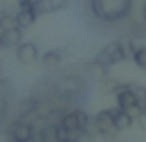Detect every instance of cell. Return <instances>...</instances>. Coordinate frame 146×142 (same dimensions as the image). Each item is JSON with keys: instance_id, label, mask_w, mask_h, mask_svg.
Returning a JSON list of instances; mask_svg holds the SVG:
<instances>
[{"instance_id": "24", "label": "cell", "mask_w": 146, "mask_h": 142, "mask_svg": "<svg viewBox=\"0 0 146 142\" xmlns=\"http://www.w3.org/2000/svg\"><path fill=\"white\" fill-rule=\"evenodd\" d=\"M7 142H11V140H7Z\"/></svg>"}, {"instance_id": "7", "label": "cell", "mask_w": 146, "mask_h": 142, "mask_svg": "<svg viewBox=\"0 0 146 142\" xmlns=\"http://www.w3.org/2000/svg\"><path fill=\"white\" fill-rule=\"evenodd\" d=\"M65 6V2H56V0H32L30 4V9L39 17V15H48L54 11L61 9Z\"/></svg>"}, {"instance_id": "22", "label": "cell", "mask_w": 146, "mask_h": 142, "mask_svg": "<svg viewBox=\"0 0 146 142\" xmlns=\"http://www.w3.org/2000/svg\"><path fill=\"white\" fill-rule=\"evenodd\" d=\"M0 76H2V61H0Z\"/></svg>"}, {"instance_id": "23", "label": "cell", "mask_w": 146, "mask_h": 142, "mask_svg": "<svg viewBox=\"0 0 146 142\" xmlns=\"http://www.w3.org/2000/svg\"><path fill=\"white\" fill-rule=\"evenodd\" d=\"M143 109H144V111H146V102H144V103H143Z\"/></svg>"}, {"instance_id": "18", "label": "cell", "mask_w": 146, "mask_h": 142, "mask_svg": "<svg viewBox=\"0 0 146 142\" xmlns=\"http://www.w3.org/2000/svg\"><path fill=\"white\" fill-rule=\"evenodd\" d=\"M143 20H144V24H146V2H144V6H143Z\"/></svg>"}, {"instance_id": "17", "label": "cell", "mask_w": 146, "mask_h": 142, "mask_svg": "<svg viewBox=\"0 0 146 142\" xmlns=\"http://www.w3.org/2000/svg\"><path fill=\"white\" fill-rule=\"evenodd\" d=\"M6 48H7V43H6V39H4V35H0V52L6 50Z\"/></svg>"}, {"instance_id": "11", "label": "cell", "mask_w": 146, "mask_h": 142, "mask_svg": "<svg viewBox=\"0 0 146 142\" xmlns=\"http://www.w3.org/2000/svg\"><path fill=\"white\" fill-rule=\"evenodd\" d=\"M41 63L44 65V67H48V68H54V67H57V65L61 63V52L59 50H48L46 53H44L43 57H41Z\"/></svg>"}, {"instance_id": "13", "label": "cell", "mask_w": 146, "mask_h": 142, "mask_svg": "<svg viewBox=\"0 0 146 142\" xmlns=\"http://www.w3.org/2000/svg\"><path fill=\"white\" fill-rule=\"evenodd\" d=\"M129 89L133 90V94H135V98H137V102L143 105V103L146 102V87L143 85H137V83H129Z\"/></svg>"}, {"instance_id": "16", "label": "cell", "mask_w": 146, "mask_h": 142, "mask_svg": "<svg viewBox=\"0 0 146 142\" xmlns=\"http://www.w3.org/2000/svg\"><path fill=\"white\" fill-rule=\"evenodd\" d=\"M6 111H7V102H6L4 96H0V118L6 114Z\"/></svg>"}, {"instance_id": "5", "label": "cell", "mask_w": 146, "mask_h": 142, "mask_svg": "<svg viewBox=\"0 0 146 142\" xmlns=\"http://www.w3.org/2000/svg\"><path fill=\"white\" fill-rule=\"evenodd\" d=\"M15 55H17V61L22 65H32L39 59V50H37L35 43H21L17 48H15Z\"/></svg>"}, {"instance_id": "21", "label": "cell", "mask_w": 146, "mask_h": 142, "mask_svg": "<svg viewBox=\"0 0 146 142\" xmlns=\"http://www.w3.org/2000/svg\"><path fill=\"white\" fill-rule=\"evenodd\" d=\"M4 15H6V13H4V9H2V7H0V18H2Z\"/></svg>"}, {"instance_id": "15", "label": "cell", "mask_w": 146, "mask_h": 142, "mask_svg": "<svg viewBox=\"0 0 146 142\" xmlns=\"http://www.w3.org/2000/svg\"><path fill=\"white\" fill-rule=\"evenodd\" d=\"M135 124L139 125L141 129H144V131H146V111H144V109L141 111V114L135 118Z\"/></svg>"}, {"instance_id": "1", "label": "cell", "mask_w": 146, "mask_h": 142, "mask_svg": "<svg viewBox=\"0 0 146 142\" xmlns=\"http://www.w3.org/2000/svg\"><path fill=\"white\" fill-rule=\"evenodd\" d=\"M89 9L94 18L107 24L126 20L133 11V0H89Z\"/></svg>"}, {"instance_id": "9", "label": "cell", "mask_w": 146, "mask_h": 142, "mask_svg": "<svg viewBox=\"0 0 146 142\" xmlns=\"http://www.w3.org/2000/svg\"><path fill=\"white\" fill-rule=\"evenodd\" d=\"M15 20H17V26L19 28H30L33 22L37 20V15L33 13L32 9H19V13L15 15Z\"/></svg>"}, {"instance_id": "3", "label": "cell", "mask_w": 146, "mask_h": 142, "mask_svg": "<svg viewBox=\"0 0 146 142\" xmlns=\"http://www.w3.org/2000/svg\"><path fill=\"white\" fill-rule=\"evenodd\" d=\"M94 129H96V135H102V137H115L118 135V127L115 124V107H109V109H102L100 113H96L93 118Z\"/></svg>"}, {"instance_id": "10", "label": "cell", "mask_w": 146, "mask_h": 142, "mask_svg": "<svg viewBox=\"0 0 146 142\" xmlns=\"http://www.w3.org/2000/svg\"><path fill=\"white\" fill-rule=\"evenodd\" d=\"M4 39L7 43V48H17L19 44L22 43V28H13V30H7L4 33Z\"/></svg>"}, {"instance_id": "8", "label": "cell", "mask_w": 146, "mask_h": 142, "mask_svg": "<svg viewBox=\"0 0 146 142\" xmlns=\"http://www.w3.org/2000/svg\"><path fill=\"white\" fill-rule=\"evenodd\" d=\"M115 124H117L118 131H126V129H129L135 124V120H133V116L128 111L120 109V107H115Z\"/></svg>"}, {"instance_id": "14", "label": "cell", "mask_w": 146, "mask_h": 142, "mask_svg": "<svg viewBox=\"0 0 146 142\" xmlns=\"http://www.w3.org/2000/svg\"><path fill=\"white\" fill-rule=\"evenodd\" d=\"M0 24L6 28V32H7V30H13V28H19V26H17V20H15V17H13V15H7V13L4 15L2 18H0Z\"/></svg>"}, {"instance_id": "19", "label": "cell", "mask_w": 146, "mask_h": 142, "mask_svg": "<svg viewBox=\"0 0 146 142\" xmlns=\"http://www.w3.org/2000/svg\"><path fill=\"white\" fill-rule=\"evenodd\" d=\"M63 142H82L80 139H67V140H63Z\"/></svg>"}, {"instance_id": "2", "label": "cell", "mask_w": 146, "mask_h": 142, "mask_svg": "<svg viewBox=\"0 0 146 142\" xmlns=\"http://www.w3.org/2000/svg\"><path fill=\"white\" fill-rule=\"evenodd\" d=\"M91 124L89 114L83 109H72L68 113H65L59 118L57 125L61 127V131L67 135V139H82L87 137V127Z\"/></svg>"}, {"instance_id": "6", "label": "cell", "mask_w": 146, "mask_h": 142, "mask_svg": "<svg viewBox=\"0 0 146 142\" xmlns=\"http://www.w3.org/2000/svg\"><path fill=\"white\" fill-rule=\"evenodd\" d=\"M102 50H104V53L109 57V61L113 65L128 59V50H126V44L122 43V41H111V43H107Z\"/></svg>"}, {"instance_id": "12", "label": "cell", "mask_w": 146, "mask_h": 142, "mask_svg": "<svg viewBox=\"0 0 146 142\" xmlns=\"http://www.w3.org/2000/svg\"><path fill=\"white\" fill-rule=\"evenodd\" d=\"M131 57H133V61H135L137 67L146 70V46H139L135 52L131 53Z\"/></svg>"}, {"instance_id": "20", "label": "cell", "mask_w": 146, "mask_h": 142, "mask_svg": "<svg viewBox=\"0 0 146 142\" xmlns=\"http://www.w3.org/2000/svg\"><path fill=\"white\" fill-rule=\"evenodd\" d=\"M4 33H6V28H4V26L0 24V35H4Z\"/></svg>"}, {"instance_id": "4", "label": "cell", "mask_w": 146, "mask_h": 142, "mask_svg": "<svg viewBox=\"0 0 146 142\" xmlns=\"http://www.w3.org/2000/svg\"><path fill=\"white\" fill-rule=\"evenodd\" d=\"M35 133H37L35 127H33L32 124H28V122L21 120V118L11 122L6 129L7 140H11V142H33Z\"/></svg>"}]
</instances>
